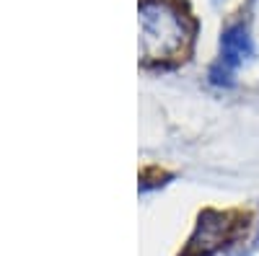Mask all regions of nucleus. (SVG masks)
Segmentation results:
<instances>
[{
    "mask_svg": "<svg viewBox=\"0 0 259 256\" xmlns=\"http://www.w3.org/2000/svg\"><path fill=\"white\" fill-rule=\"evenodd\" d=\"M197 21L187 0H140V49L145 68H177L189 57Z\"/></svg>",
    "mask_w": 259,
    "mask_h": 256,
    "instance_id": "nucleus-1",
    "label": "nucleus"
},
{
    "mask_svg": "<svg viewBox=\"0 0 259 256\" xmlns=\"http://www.w3.org/2000/svg\"><path fill=\"white\" fill-rule=\"evenodd\" d=\"M254 57V36H251V3L236 13L233 21L221 31V44H218V57L210 65V83L228 88L236 83L241 68Z\"/></svg>",
    "mask_w": 259,
    "mask_h": 256,
    "instance_id": "nucleus-2",
    "label": "nucleus"
},
{
    "mask_svg": "<svg viewBox=\"0 0 259 256\" xmlns=\"http://www.w3.org/2000/svg\"><path fill=\"white\" fill-rule=\"evenodd\" d=\"M163 179H168V171H163L161 166H145V168H143V174H140V184H143V189L158 186V184H163Z\"/></svg>",
    "mask_w": 259,
    "mask_h": 256,
    "instance_id": "nucleus-3",
    "label": "nucleus"
}]
</instances>
